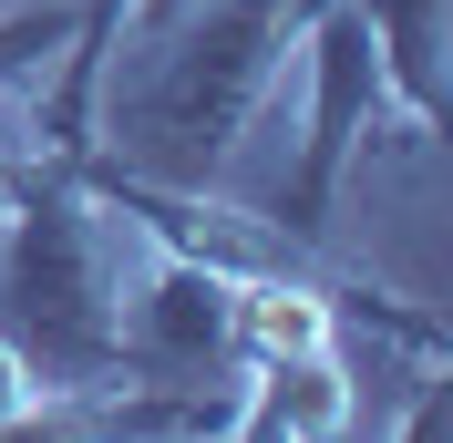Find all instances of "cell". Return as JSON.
Instances as JSON below:
<instances>
[{"label": "cell", "mask_w": 453, "mask_h": 443, "mask_svg": "<svg viewBox=\"0 0 453 443\" xmlns=\"http://www.w3.org/2000/svg\"><path fill=\"white\" fill-rule=\"evenodd\" d=\"M237 330H248L257 361H299V351H330V309L310 289H288V278H257L248 309H237Z\"/></svg>", "instance_id": "6da1fadb"}, {"label": "cell", "mask_w": 453, "mask_h": 443, "mask_svg": "<svg viewBox=\"0 0 453 443\" xmlns=\"http://www.w3.org/2000/svg\"><path fill=\"white\" fill-rule=\"evenodd\" d=\"M257 423H279V433H330V423H340V382H330V361H319V351L268 361V402H257Z\"/></svg>", "instance_id": "7a4b0ae2"}, {"label": "cell", "mask_w": 453, "mask_h": 443, "mask_svg": "<svg viewBox=\"0 0 453 443\" xmlns=\"http://www.w3.org/2000/svg\"><path fill=\"white\" fill-rule=\"evenodd\" d=\"M11 402H21V382H11V361H0V413H11Z\"/></svg>", "instance_id": "3957f363"}]
</instances>
